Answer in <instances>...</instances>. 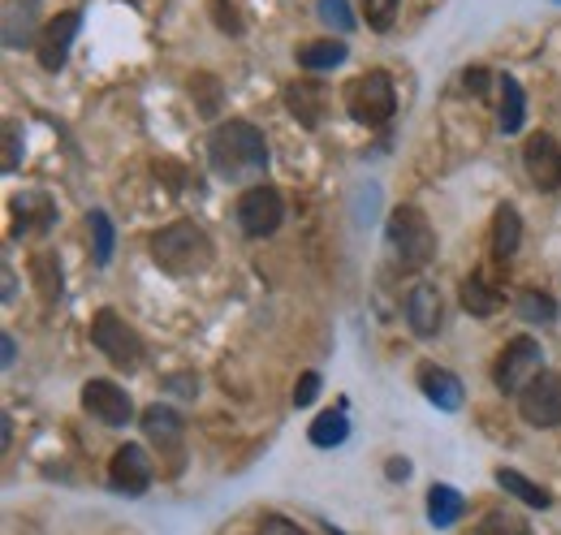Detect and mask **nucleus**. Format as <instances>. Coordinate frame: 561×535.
<instances>
[{"instance_id": "23", "label": "nucleus", "mask_w": 561, "mask_h": 535, "mask_svg": "<svg viewBox=\"0 0 561 535\" xmlns=\"http://www.w3.org/2000/svg\"><path fill=\"white\" fill-rule=\"evenodd\" d=\"M496 488H505L510 497H518L523 505H536V510H549V492L540 488V483H531L527 475H518V470L501 467L496 470Z\"/></svg>"}, {"instance_id": "5", "label": "nucleus", "mask_w": 561, "mask_h": 535, "mask_svg": "<svg viewBox=\"0 0 561 535\" xmlns=\"http://www.w3.org/2000/svg\"><path fill=\"white\" fill-rule=\"evenodd\" d=\"M540 372H545V350H540V341H536V337H514V341L496 354L492 380H496L501 394H514V398H518Z\"/></svg>"}, {"instance_id": "18", "label": "nucleus", "mask_w": 561, "mask_h": 535, "mask_svg": "<svg viewBox=\"0 0 561 535\" xmlns=\"http://www.w3.org/2000/svg\"><path fill=\"white\" fill-rule=\"evenodd\" d=\"M518 242H523L518 207L501 203V207H496V216H492V255H496V260H510V255L518 251Z\"/></svg>"}, {"instance_id": "19", "label": "nucleus", "mask_w": 561, "mask_h": 535, "mask_svg": "<svg viewBox=\"0 0 561 535\" xmlns=\"http://www.w3.org/2000/svg\"><path fill=\"white\" fill-rule=\"evenodd\" d=\"M307 436H311L316 449H337V445H346V436H351L346 410H324V414H316L311 428H307Z\"/></svg>"}, {"instance_id": "8", "label": "nucleus", "mask_w": 561, "mask_h": 535, "mask_svg": "<svg viewBox=\"0 0 561 535\" xmlns=\"http://www.w3.org/2000/svg\"><path fill=\"white\" fill-rule=\"evenodd\" d=\"M518 414L531 428H558L561 423V376L558 372H540L523 394H518Z\"/></svg>"}, {"instance_id": "26", "label": "nucleus", "mask_w": 561, "mask_h": 535, "mask_svg": "<svg viewBox=\"0 0 561 535\" xmlns=\"http://www.w3.org/2000/svg\"><path fill=\"white\" fill-rule=\"evenodd\" d=\"M518 316H523L527 325H553V320H558V303H553L549 294L527 289V294L518 298Z\"/></svg>"}, {"instance_id": "9", "label": "nucleus", "mask_w": 561, "mask_h": 535, "mask_svg": "<svg viewBox=\"0 0 561 535\" xmlns=\"http://www.w3.org/2000/svg\"><path fill=\"white\" fill-rule=\"evenodd\" d=\"M82 406H87V414H95L108 428H126L135 419V401L113 380H87L82 385Z\"/></svg>"}, {"instance_id": "6", "label": "nucleus", "mask_w": 561, "mask_h": 535, "mask_svg": "<svg viewBox=\"0 0 561 535\" xmlns=\"http://www.w3.org/2000/svg\"><path fill=\"white\" fill-rule=\"evenodd\" d=\"M91 341H95L117 367L142 363V337L135 333L117 311H95V320H91Z\"/></svg>"}, {"instance_id": "27", "label": "nucleus", "mask_w": 561, "mask_h": 535, "mask_svg": "<svg viewBox=\"0 0 561 535\" xmlns=\"http://www.w3.org/2000/svg\"><path fill=\"white\" fill-rule=\"evenodd\" d=\"M31 272H35V285H39V294L48 298V303H57L61 298V268L53 255H35L31 260Z\"/></svg>"}, {"instance_id": "22", "label": "nucleus", "mask_w": 561, "mask_h": 535, "mask_svg": "<svg viewBox=\"0 0 561 535\" xmlns=\"http://www.w3.org/2000/svg\"><path fill=\"white\" fill-rule=\"evenodd\" d=\"M527 122V95L518 78H501V134H518Z\"/></svg>"}, {"instance_id": "12", "label": "nucleus", "mask_w": 561, "mask_h": 535, "mask_svg": "<svg viewBox=\"0 0 561 535\" xmlns=\"http://www.w3.org/2000/svg\"><path fill=\"white\" fill-rule=\"evenodd\" d=\"M78 22H82V18H78L73 9H66V13L48 18V26L39 31V39H35V53H39V66L48 69V73H57V69L66 66L73 35H78Z\"/></svg>"}, {"instance_id": "28", "label": "nucleus", "mask_w": 561, "mask_h": 535, "mask_svg": "<svg viewBox=\"0 0 561 535\" xmlns=\"http://www.w3.org/2000/svg\"><path fill=\"white\" fill-rule=\"evenodd\" d=\"M358 4H363V18L371 31H389L398 18V0H358Z\"/></svg>"}, {"instance_id": "25", "label": "nucleus", "mask_w": 561, "mask_h": 535, "mask_svg": "<svg viewBox=\"0 0 561 535\" xmlns=\"http://www.w3.org/2000/svg\"><path fill=\"white\" fill-rule=\"evenodd\" d=\"M87 229H91V247H95L91 255H95V264L104 268L113 260V220H108V212L95 207V212L87 216Z\"/></svg>"}, {"instance_id": "14", "label": "nucleus", "mask_w": 561, "mask_h": 535, "mask_svg": "<svg viewBox=\"0 0 561 535\" xmlns=\"http://www.w3.org/2000/svg\"><path fill=\"white\" fill-rule=\"evenodd\" d=\"M420 389L423 398L432 406H440V410H458L462 406V380L454 372L436 367V363H420Z\"/></svg>"}, {"instance_id": "13", "label": "nucleus", "mask_w": 561, "mask_h": 535, "mask_svg": "<svg viewBox=\"0 0 561 535\" xmlns=\"http://www.w3.org/2000/svg\"><path fill=\"white\" fill-rule=\"evenodd\" d=\"M445 320V303H440V289L436 285H415L407 294V325L415 337H436Z\"/></svg>"}, {"instance_id": "11", "label": "nucleus", "mask_w": 561, "mask_h": 535, "mask_svg": "<svg viewBox=\"0 0 561 535\" xmlns=\"http://www.w3.org/2000/svg\"><path fill=\"white\" fill-rule=\"evenodd\" d=\"M523 164H527V178L540 191H558L561 186V147L553 134H531L523 143Z\"/></svg>"}, {"instance_id": "17", "label": "nucleus", "mask_w": 561, "mask_h": 535, "mask_svg": "<svg viewBox=\"0 0 561 535\" xmlns=\"http://www.w3.org/2000/svg\"><path fill=\"white\" fill-rule=\"evenodd\" d=\"M35 9H39V0L4 4V48H26L35 39Z\"/></svg>"}, {"instance_id": "24", "label": "nucleus", "mask_w": 561, "mask_h": 535, "mask_svg": "<svg viewBox=\"0 0 561 535\" xmlns=\"http://www.w3.org/2000/svg\"><path fill=\"white\" fill-rule=\"evenodd\" d=\"M462 307L484 320V316H496V311H501V294L492 289L484 276H467V281H462Z\"/></svg>"}, {"instance_id": "1", "label": "nucleus", "mask_w": 561, "mask_h": 535, "mask_svg": "<svg viewBox=\"0 0 561 535\" xmlns=\"http://www.w3.org/2000/svg\"><path fill=\"white\" fill-rule=\"evenodd\" d=\"M208 160L216 178L225 182H247L268 169V143L251 122H225L208 138Z\"/></svg>"}, {"instance_id": "30", "label": "nucleus", "mask_w": 561, "mask_h": 535, "mask_svg": "<svg viewBox=\"0 0 561 535\" xmlns=\"http://www.w3.org/2000/svg\"><path fill=\"white\" fill-rule=\"evenodd\" d=\"M208 13L216 18V31L242 35V13H238V4H229V0H208Z\"/></svg>"}, {"instance_id": "4", "label": "nucleus", "mask_w": 561, "mask_h": 535, "mask_svg": "<svg viewBox=\"0 0 561 535\" xmlns=\"http://www.w3.org/2000/svg\"><path fill=\"white\" fill-rule=\"evenodd\" d=\"M346 109L358 126H385L398 113V91L385 69H367L346 87Z\"/></svg>"}, {"instance_id": "15", "label": "nucleus", "mask_w": 561, "mask_h": 535, "mask_svg": "<svg viewBox=\"0 0 561 535\" xmlns=\"http://www.w3.org/2000/svg\"><path fill=\"white\" fill-rule=\"evenodd\" d=\"M285 104H289V113L307 130H320L324 126V87H316V82H289L285 87Z\"/></svg>"}, {"instance_id": "34", "label": "nucleus", "mask_w": 561, "mask_h": 535, "mask_svg": "<svg viewBox=\"0 0 561 535\" xmlns=\"http://www.w3.org/2000/svg\"><path fill=\"white\" fill-rule=\"evenodd\" d=\"M18 169V130L9 126L4 130V173H13Z\"/></svg>"}, {"instance_id": "29", "label": "nucleus", "mask_w": 561, "mask_h": 535, "mask_svg": "<svg viewBox=\"0 0 561 535\" xmlns=\"http://www.w3.org/2000/svg\"><path fill=\"white\" fill-rule=\"evenodd\" d=\"M320 22H329L333 31H354V13H351V0H320Z\"/></svg>"}, {"instance_id": "10", "label": "nucleus", "mask_w": 561, "mask_h": 535, "mask_svg": "<svg viewBox=\"0 0 561 535\" xmlns=\"http://www.w3.org/2000/svg\"><path fill=\"white\" fill-rule=\"evenodd\" d=\"M151 475H156V467H151V458H147L142 445H122L113 454V463H108L113 492H126V497H142L151 488Z\"/></svg>"}, {"instance_id": "33", "label": "nucleus", "mask_w": 561, "mask_h": 535, "mask_svg": "<svg viewBox=\"0 0 561 535\" xmlns=\"http://www.w3.org/2000/svg\"><path fill=\"white\" fill-rule=\"evenodd\" d=\"M191 87H199L204 91V113H216V78H208V73H199Z\"/></svg>"}, {"instance_id": "36", "label": "nucleus", "mask_w": 561, "mask_h": 535, "mask_svg": "<svg viewBox=\"0 0 561 535\" xmlns=\"http://www.w3.org/2000/svg\"><path fill=\"white\" fill-rule=\"evenodd\" d=\"M471 535H505V519H496V514H492V519H484Z\"/></svg>"}, {"instance_id": "37", "label": "nucleus", "mask_w": 561, "mask_h": 535, "mask_svg": "<svg viewBox=\"0 0 561 535\" xmlns=\"http://www.w3.org/2000/svg\"><path fill=\"white\" fill-rule=\"evenodd\" d=\"M411 475V463L407 458H389V479H407Z\"/></svg>"}, {"instance_id": "38", "label": "nucleus", "mask_w": 561, "mask_h": 535, "mask_svg": "<svg viewBox=\"0 0 561 535\" xmlns=\"http://www.w3.org/2000/svg\"><path fill=\"white\" fill-rule=\"evenodd\" d=\"M13 358H18V345H13V337H4V367H13Z\"/></svg>"}, {"instance_id": "2", "label": "nucleus", "mask_w": 561, "mask_h": 535, "mask_svg": "<svg viewBox=\"0 0 561 535\" xmlns=\"http://www.w3.org/2000/svg\"><path fill=\"white\" fill-rule=\"evenodd\" d=\"M151 260L169 276H199L211 264V242L195 220H178L151 234Z\"/></svg>"}, {"instance_id": "20", "label": "nucleus", "mask_w": 561, "mask_h": 535, "mask_svg": "<svg viewBox=\"0 0 561 535\" xmlns=\"http://www.w3.org/2000/svg\"><path fill=\"white\" fill-rule=\"evenodd\" d=\"M462 519V492H454V488H445V483H432L427 488V523L436 527V532H445V527H454Z\"/></svg>"}, {"instance_id": "7", "label": "nucleus", "mask_w": 561, "mask_h": 535, "mask_svg": "<svg viewBox=\"0 0 561 535\" xmlns=\"http://www.w3.org/2000/svg\"><path fill=\"white\" fill-rule=\"evenodd\" d=\"M280 216H285V203L277 186H251L238 200V225L247 238H273L280 229Z\"/></svg>"}, {"instance_id": "16", "label": "nucleus", "mask_w": 561, "mask_h": 535, "mask_svg": "<svg viewBox=\"0 0 561 535\" xmlns=\"http://www.w3.org/2000/svg\"><path fill=\"white\" fill-rule=\"evenodd\" d=\"M182 414L173 410V406H151L147 414H142V436H151V445H160V449H178L182 445Z\"/></svg>"}, {"instance_id": "31", "label": "nucleus", "mask_w": 561, "mask_h": 535, "mask_svg": "<svg viewBox=\"0 0 561 535\" xmlns=\"http://www.w3.org/2000/svg\"><path fill=\"white\" fill-rule=\"evenodd\" d=\"M316 394H320V376L316 372H302L298 385H294V406H311Z\"/></svg>"}, {"instance_id": "21", "label": "nucleus", "mask_w": 561, "mask_h": 535, "mask_svg": "<svg viewBox=\"0 0 561 535\" xmlns=\"http://www.w3.org/2000/svg\"><path fill=\"white\" fill-rule=\"evenodd\" d=\"M351 57V48L342 44V39H316V44H302L298 48V66L302 69H337L342 61Z\"/></svg>"}, {"instance_id": "35", "label": "nucleus", "mask_w": 561, "mask_h": 535, "mask_svg": "<svg viewBox=\"0 0 561 535\" xmlns=\"http://www.w3.org/2000/svg\"><path fill=\"white\" fill-rule=\"evenodd\" d=\"M462 82H467V91L484 95V87H489V73H484V69H467V78H462Z\"/></svg>"}, {"instance_id": "3", "label": "nucleus", "mask_w": 561, "mask_h": 535, "mask_svg": "<svg viewBox=\"0 0 561 535\" xmlns=\"http://www.w3.org/2000/svg\"><path fill=\"white\" fill-rule=\"evenodd\" d=\"M389 247L402 260V268H423L436 255V234L415 203H402L389 212Z\"/></svg>"}, {"instance_id": "32", "label": "nucleus", "mask_w": 561, "mask_h": 535, "mask_svg": "<svg viewBox=\"0 0 561 535\" xmlns=\"http://www.w3.org/2000/svg\"><path fill=\"white\" fill-rule=\"evenodd\" d=\"M264 535H307L298 523H289V519H280V514H268L264 519Z\"/></svg>"}]
</instances>
